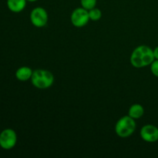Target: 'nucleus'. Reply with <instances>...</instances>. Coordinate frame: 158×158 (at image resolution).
<instances>
[{
  "instance_id": "obj_7",
  "label": "nucleus",
  "mask_w": 158,
  "mask_h": 158,
  "mask_svg": "<svg viewBox=\"0 0 158 158\" xmlns=\"http://www.w3.org/2000/svg\"><path fill=\"white\" fill-rule=\"evenodd\" d=\"M142 140L148 143H155L158 140V127L152 124H146L140 129Z\"/></svg>"
},
{
  "instance_id": "obj_4",
  "label": "nucleus",
  "mask_w": 158,
  "mask_h": 158,
  "mask_svg": "<svg viewBox=\"0 0 158 158\" xmlns=\"http://www.w3.org/2000/svg\"><path fill=\"white\" fill-rule=\"evenodd\" d=\"M29 19L32 24L35 27L43 28L47 24L49 15L44 8L35 7L31 11Z\"/></svg>"
},
{
  "instance_id": "obj_13",
  "label": "nucleus",
  "mask_w": 158,
  "mask_h": 158,
  "mask_svg": "<svg viewBox=\"0 0 158 158\" xmlns=\"http://www.w3.org/2000/svg\"><path fill=\"white\" fill-rule=\"evenodd\" d=\"M151 66V71L154 76L158 77V60H154L153 63L150 65Z\"/></svg>"
},
{
  "instance_id": "obj_1",
  "label": "nucleus",
  "mask_w": 158,
  "mask_h": 158,
  "mask_svg": "<svg viewBox=\"0 0 158 158\" xmlns=\"http://www.w3.org/2000/svg\"><path fill=\"white\" fill-rule=\"evenodd\" d=\"M154 60V49L146 45H141L136 47L130 57L131 64L137 69L150 66Z\"/></svg>"
},
{
  "instance_id": "obj_9",
  "label": "nucleus",
  "mask_w": 158,
  "mask_h": 158,
  "mask_svg": "<svg viewBox=\"0 0 158 158\" xmlns=\"http://www.w3.org/2000/svg\"><path fill=\"white\" fill-rule=\"evenodd\" d=\"M33 70L29 66H21L15 71V77L18 80L22 82L31 80Z\"/></svg>"
},
{
  "instance_id": "obj_2",
  "label": "nucleus",
  "mask_w": 158,
  "mask_h": 158,
  "mask_svg": "<svg viewBox=\"0 0 158 158\" xmlns=\"http://www.w3.org/2000/svg\"><path fill=\"white\" fill-rule=\"evenodd\" d=\"M54 76L47 69H38L33 70L31 83L37 89H45L51 87L54 83Z\"/></svg>"
},
{
  "instance_id": "obj_5",
  "label": "nucleus",
  "mask_w": 158,
  "mask_h": 158,
  "mask_svg": "<svg viewBox=\"0 0 158 158\" xmlns=\"http://www.w3.org/2000/svg\"><path fill=\"white\" fill-rule=\"evenodd\" d=\"M89 11L83 7L77 8L71 13V23L77 28L83 27L89 23Z\"/></svg>"
},
{
  "instance_id": "obj_14",
  "label": "nucleus",
  "mask_w": 158,
  "mask_h": 158,
  "mask_svg": "<svg viewBox=\"0 0 158 158\" xmlns=\"http://www.w3.org/2000/svg\"><path fill=\"white\" fill-rule=\"evenodd\" d=\"M154 58H155V60H158V46L154 48Z\"/></svg>"
},
{
  "instance_id": "obj_11",
  "label": "nucleus",
  "mask_w": 158,
  "mask_h": 158,
  "mask_svg": "<svg viewBox=\"0 0 158 158\" xmlns=\"http://www.w3.org/2000/svg\"><path fill=\"white\" fill-rule=\"evenodd\" d=\"M88 11H89V19L92 20V21H98L101 19L102 12L100 9H97V8L95 7Z\"/></svg>"
},
{
  "instance_id": "obj_6",
  "label": "nucleus",
  "mask_w": 158,
  "mask_h": 158,
  "mask_svg": "<svg viewBox=\"0 0 158 158\" xmlns=\"http://www.w3.org/2000/svg\"><path fill=\"white\" fill-rule=\"evenodd\" d=\"M17 134L14 130L7 128L0 133V147L4 150H11L16 145Z\"/></svg>"
},
{
  "instance_id": "obj_15",
  "label": "nucleus",
  "mask_w": 158,
  "mask_h": 158,
  "mask_svg": "<svg viewBox=\"0 0 158 158\" xmlns=\"http://www.w3.org/2000/svg\"><path fill=\"white\" fill-rule=\"evenodd\" d=\"M27 2H36L37 0H26Z\"/></svg>"
},
{
  "instance_id": "obj_8",
  "label": "nucleus",
  "mask_w": 158,
  "mask_h": 158,
  "mask_svg": "<svg viewBox=\"0 0 158 158\" xmlns=\"http://www.w3.org/2000/svg\"><path fill=\"white\" fill-rule=\"evenodd\" d=\"M26 0H7V7L11 12L19 13L23 12L26 6Z\"/></svg>"
},
{
  "instance_id": "obj_3",
  "label": "nucleus",
  "mask_w": 158,
  "mask_h": 158,
  "mask_svg": "<svg viewBox=\"0 0 158 158\" xmlns=\"http://www.w3.org/2000/svg\"><path fill=\"white\" fill-rule=\"evenodd\" d=\"M137 123L135 120L129 115L123 116L118 120L115 125V133L121 138L129 137L135 132Z\"/></svg>"
},
{
  "instance_id": "obj_10",
  "label": "nucleus",
  "mask_w": 158,
  "mask_h": 158,
  "mask_svg": "<svg viewBox=\"0 0 158 158\" xmlns=\"http://www.w3.org/2000/svg\"><path fill=\"white\" fill-rule=\"evenodd\" d=\"M143 114H144V108L139 103H134L131 105L128 110V115L134 120L140 119V117H143Z\"/></svg>"
},
{
  "instance_id": "obj_12",
  "label": "nucleus",
  "mask_w": 158,
  "mask_h": 158,
  "mask_svg": "<svg viewBox=\"0 0 158 158\" xmlns=\"http://www.w3.org/2000/svg\"><path fill=\"white\" fill-rule=\"evenodd\" d=\"M97 0H80L81 7L84 8L86 10H90L96 7Z\"/></svg>"
}]
</instances>
